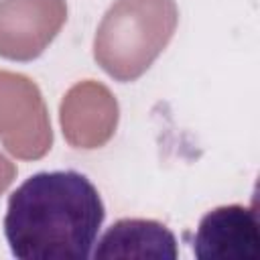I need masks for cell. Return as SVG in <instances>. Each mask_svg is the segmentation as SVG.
Returning a JSON list of instances; mask_svg holds the SVG:
<instances>
[{"mask_svg": "<svg viewBox=\"0 0 260 260\" xmlns=\"http://www.w3.org/2000/svg\"><path fill=\"white\" fill-rule=\"evenodd\" d=\"M0 142L20 160L43 158L53 146L49 110L39 85L6 69H0Z\"/></svg>", "mask_w": 260, "mask_h": 260, "instance_id": "cell-3", "label": "cell"}, {"mask_svg": "<svg viewBox=\"0 0 260 260\" xmlns=\"http://www.w3.org/2000/svg\"><path fill=\"white\" fill-rule=\"evenodd\" d=\"M106 207L95 185L77 171H43L8 197L4 236L20 260L91 256Z\"/></svg>", "mask_w": 260, "mask_h": 260, "instance_id": "cell-1", "label": "cell"}, {"mask_svg": "<svg viewBox=\"0 0 260 260\" xmlns=\"http://www.w3.org/2000/svg\"><path fill=\"white\" fill-rule=\"evenodd\" d=\"M193 254L199 260H258L260 223L256 209L232 203L207 211L197 225Z\"/></svg>", "mask_w": 260, "mask_h": 260, "instance_id": "cell-6", "label": "cell"}, {"mask_svg": "<svg viewBox=\"0 0 260 260\" xmlns=\"http://www.w3.org/2000/svg\"><path fill=\"white\" fill-rule=\"evenodd\" d=\"M120 106L108 85L83 79L71 85L59 106V122L65 140L73 148H102L116 134Z\"/></svg>", "mask_w": 260, "mask_h": 260, "instance_id": "cell-5", "label": "cell"}, {"mask_svg": "<svg viewBox=\"0 0 260 260\" xmlns=\"http://www.w3.org/2000/svg\"><path fill=\"white\" fill-rule=\"evenodd\" d=\"M67 20L65 0H0V57L32 61Z\"/></svg>", "mask_w": 260, "mask_h": 260, "instance_id": "cell-4", "label": "cell"}, {"mask_svg": "<svg viewBox=\"0 0 260 260\" xmlns=\"http://www.w3.org/2000/svg\"><path fill=\"white\" fill-rule=\"evenodd\" d=\"M14 177H16V165L0 152V195L12 185Z\"/></svg>", "mask_w": 260, "mask_h": 260, "instance_id": "cell-8", "label": "cell"}, {"mask_svg": "<svg viewBox=\"0 0 260 260\" xmlns=\"http://www.w3.org/2000/svg\"><path fill=\"white\" fill-rule=\"evenodd\" d=\"M95 260L106 258H154L177 260L179 248L175 234L160 221L126 217L118 219L100 238L91 252Z\"/></svg>", "mask_w": 260, "mask_h": 260, "instance_id": "cell-7", "label": "cell"}, {"mask_svg": "<svg viewBox=\"0 0 260 260\" xmlns=\"http://www.w3.org/2000/svg\"><path fill=\"white\" fill-rule=\"evenodd\" d=\"M177 24L175 0H116L98 24L93 59L116 81H136L167 49Z\"/></svg>", "mask_w": 260, "mask_h": 260, "instance_id": "cell-2", "label": "cell"}]
</instances>
